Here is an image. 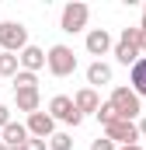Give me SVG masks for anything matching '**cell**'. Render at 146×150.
Returning a JSON list of instances; mask_svg holds the SVG:
<instances>
[{
    "instance_id": "obj_9",
    "label": "cell",
    "mask_w": 146,
    "mask_h": 150,
    "mask_svg": "<svg viewBox=\"0 0 146 150\" xmlns=\"http://www.w3.org/2000/svg\"><path fill=\"white\" fill-rule=\"evenodd\" d=\"M25 126H28V133H32L35 140H52V136H56V119H52L49 112L28 115V122H25Z\"/></svg>"
},
{
    "instance_id": "obj_23",
    "label": "cell",
    "mask_w": 146,
    "mask_h": 150,
    "mask_svg": "<svg viewBox=\"0 0 146 150\" xmlns=\"http://www.w3.org/2000/svg\"><path fill=\"white\" fill-rule=\"evenodd\" d=\"M139 133H143V140H146V115L139 119Z\"/></svg>"
},
{
    "instance_id": "obj_3",
    "label": "cell",
    "mask_w": 146,
    "mask_h": 150,
    "mask_svg": "<svg viewBox=\"0 0 146 150\" xmlns=\"http://www.w3.org/2000/svg\"><path fill=\"white\" fill-rule=\"evenodd\" d=\"M32 42H28V28L21 21H0V49L4 52H25Z\"/></svg>"
},
{
    "instance_id": "obj_2",
    "label": "cell",
    "mask_w": 146,
    "mask_h": 150,
    "mask_svg": "<svg viewBox=\"0 0 146 150\" xmlns=\"http://www.w3.org/2000/svg\"><path fill=\"white\" fill-rule=\"evenodd\" d=\"M115 59L122 67H129V70L143 59V52H139V25L136 28H122V35L115 42Z\"/></svg>"
},
{
    "instance_id": "obj_1",
    "label": "cell",
    "mask_w": 146,
    "mask_h": 150,
    "mask_svg": "<svg viewBox=\"0 0 146 150\" xmlns=\"http://www.w3.org/2000/svg\"><path fill=\"white\" fill-rule=\"evenodd\" d=\"M108 101L115 105L118 119H125V122H136V119H143V98H139L132 87H115Z\"/></svg>"
},
{
    "instance_id": "obj_7",
    "label": "cell",
    "mask_w": 146,
    "mask_h": 150,
    "mask_svg": "<svg viewBox=\"0 0 146 150\" xmlns=\"http://www.w3.org/2000/svg\"><path fill=\"white\" fill-rule=\"evenodd\" d=\"M49 115H52L56 122H66V126H80V122H84V115L73 105L70 94H56V98L49 101Z\"/></svg>"
},
{
    "instance_id": "obj_4",
    "label": "cell",
    "mask_w": 146,
    "mask_h": 150,
    "mask_svg": "<svg viewBox=\"0 0 146 150\" xmlns=\"http://www.w3.org/2000/svg\"><path fill=\"white\" fill-rule=\"evenodd\" d=\"M52 77H70L77 70V52H73L70 45H63V42H56V45H49V67H45Z\"/></svg>"
},
{
    "instance_id": "obj_21",
    "label": "cell",
    "mask_w": 146,
    "mask_h": 150,
    "mask_svg": "<svg viewBox=\"0 0 146 150\" xmlns=\"http://www.w3.org/2000/svg\"><path fill=\"white\" fill-rule=\"evenodd\" d=\"M11 122H14V119H11V108H7V105L0 101V133H4V129H7Z\"/></svg>"
},
{
    "instance_id": "obj_8",
    "label": "cell",
    "mask_w": 146,
    "mask_h": 150,
    "mask_svg": "<svg viewBox=\"0 0 146 150\" xmlns=\"http://www.w3.org/2000/svg\"><path fill=\"white\" fill-rule=\"evenodd\" d=\"M84 45H87V52L91 56H108V52H115V38H111L108 28H91L87 32V38H84Z\"/></svg>"
},
{
    "instance_id": "obj_5",
    "label": "cell",
    "mask_w": 146,
    "mask_h": 150,
    "mask_svg": "<svg viewBox=\"0 0 146 150\" xmlns=\"http://www.w3.org/2000/svg\"><path fill=\"white\" fill-rule=\"evenodd\" d=\"M87 18H91V7H87V4H80V0H73V4L63 7L59 28H63L66 35H77V32H84V28H87Z\"/></svg>"
},
{
    "instance_id": "obj_10",
    "label": "cell",
    "mask_w": 146,
    "mask_h": 150,
    "mask_svg": "<svg viewBox=\"0 0 146 150\" xmlns=\"http://www.w3.org/2000/svg\"><path fill=\"white\" fill-rule=\"evenodd\" d=\"M73 105L80 108V115H98V108H101L105 101L98 98V91H94V87H80V91L73 94Z\"/></svg>"
},
{
    "instance_id": "obj_15",
    "label": "cell",
    "mask_w": 146,
    "mask_h": 150,
    "mask_svg": "<svg viewBox=\"0 0 146 150\" xmlns=\"http://www.w3.org/2000/svg\"><path fill=\"white\" fill-rule=\"evenodd\" d=\"M129 80H132V91H136L139 98H146V56L129 70Z\"/></svg>"
},
{
    "instance_id": "obj_17",
    "label": "cell",
    "mask_w": 146,
    "mask_h": 150,
    "mask_svg": "<svg viewBox=\"0 0 146 150\" xmlns=\"http://www.w3.org/2000/svg\"><path fill=\"white\" fill-rule=\"evenodd\" d=\"M14 91H38V77L28 74V70H21V74L14 77Z\"/></svg>"
},
{
    "instance_id": "obj_16",
    "label": "cell",
    "mask_w": 146,
    "mask_h": 150,
    "mask_svg": "<svg viewBox=\"0 0 146 150\" xmlns=\"http://www.w3.org/2000/svg\"><path fill=\"white\" fill-rule=\"evenodd\" d=\"M21 74V59H18V52H0V77H14Z\"/></svg>"
},
{
    "instance_id": "obj_19",
    "label": "cell",
    "mask_w": 146,
    "mask_h": 150,
    "mask_svg": "<svg viewBox=\"0 0 146 150\" xmlns=\"http://www.w3.org/2000/svg\"><path fill=\"white\" fill-rule=\"evenodd\" d=\"M49 150H73V136L70 133H56L49 140Z\"/></svg>"
},
{
    "instance_id": "obj_26",
    "label": "cell",
    "mask_w": 146,
    "mask_h": 150,
    "mask_svg": "<svg viewBox=\"0 0 146 150\" xmlns=\"http://www.w3.org/2000/svg\"><path fill=\"white\" fill-rule=\"evenodd\" d=\"M139 28H146V14H143V25H139Z\"/></svg>"
},
{
    "instance_id": "obj_13",
    "label": "cell",
    "mask_w": 146,
    "mask_h": 150,
    "mask_svg": "<svg viewBox=\"0 0 146 150\" xmlns=\"http://www.w3.org/2000/svg\"><path fill=\"white\" fill-rule=\"evenodd\" d=\"M105 84H111V67L105 63V59H94L91 67H87V87H105Z\"/></svg>"
},
{
    "instance_id": "obj_12",
    "label": "cell",
    "mask_w": 146,
    "mask_h": 150,
    "mask_svg": "<svg viewBox=\"0 0 146 150\" xmlns=\"http://www.w3.org/2000/svg\"><path fill=\"white\" fill-rule=\"evenodd\" d=\"M0 140H4L11 150H21L28 140H32V133H28V126H25V122H11V126L0 133Z\"/></svg>"
},
{
    "instance_id": "obj_22",
    "label": "cell",
    "mask_w": 146,
    "mask_h": 150,
    "mask_svg": "<svg viewBox=\"0 0 146 150\" xmlns=\"http://www.w3.org/2000/svg\"><path fill=\"white\" fill-rule=\"evenodd\" d=\"M45 147H49V140H35V136H32V140H28L21 150H45Z\"/></svg>"
},
{
    "instance_id": "obj_24",
    "label": "cell",
    "mask_w": 146,
    "mask_h": 150,
    "mask_svg": "<svg viewBox=\"0 0 146 150\" xmlns=\"http://www.w3.org/2000/svg\"><path fill=\"white\" fill-rule=\"evenodd\" d=\"M118 150H143V147H139V143H136V147H118Z\"/></svg>"
},
{
    "instance_id": "obj_25",
    "label": "cell",
    "mask_w": 146,
    "mask_h": 150,
    "mask_svg": "<svg viewBox=\"0 0 146 150\" xmlns=\"http://www.w3.org/2000/svg\"><path fill=\"white\" fill-rule=\"evenodd\" d=\"M0 150H7V143H4V140H0Z\"/></svg>"
},
{
    "instance_id": "obj_11",
    "label": "cell",
    "mask_w": 146,
    "mask_h": 150,
    "mask_svg": "<svg viewBox=\"0 0 146 150\" xmlns=\"http://www.w3.org/2000/svg\"><path fill=\"white\" fill-rule=\"evenodd\" d=\"M18 59H21V70H28V74H38L42 67H49V52L38 49V45H28Z\"/></svg>"
},
{
    "instance_id": "obj_14",
    "label": "cell",
    "mask_w": 146,
    "mask_h": 150,
    "mask_svg": "<svg viewBox=\"0 0 146 150\" xmlns=\"http://www.w3.org/2000/svg\"><path fill=\"white\" fill-rule=\"evenodd\" d=\"M14 105H18V112L35 115V112H42V94L38 91H14Z\"/></svg>"
},
{
    "instance_id": "obj_18",
    "label": "cell",
    "mask_w": 146,
    "mask_h": 150,
    "mask_svg": "<svg viewBox=\"0 0 146 150\" xmlns=\"http://www.w3.org/2000/svg\"><path fill=\"white\" fill-rule=\"evenodd\" d=\"M98 122H101L105 129H108L111 122H118V112H115V105H111V101H105V105L98 108Z\"/></svg>"
},
{
    "instance_id": "obj_28",
    "label": "cell",
    "mask_w": 146,
    "mask_h": 150,
    "mask_svg": "<svg viewBox=\"0 0 146 150\" xmlns=\"http://www.w3.org/2000/svg\"><path fill=\"white\" fill-rule=\"evenodd\" d=\"M7 150H11V147H7Z\"/></svg>"
},
{
    "instance_id": "obj_20",
    "label": "cell",
    "mask_w": 146,
    "mask_h": 150,
    "mask_svg": "<svg viewBox=\"0 0 146 150\" xmlns=\"http://www.w3.org/2000/svg\"><path fill=\"white\" fill-rule=\"evenodd\" d=\"M91 150H118V143H111L108 136H98V140H91Z\"/></svg>"
},
{
    "instance_id": "obj_27",
    "label": "cell",
    "mask_w": 146,
    "mask_h": 150,
    "mask_svg": "<svg viewBox=\"0 0 146 150\" xmlns=\"http://www.w3.org/2000/svg\"><path fill=\"white\" fill-rule=\"evenodd\" d=\"M143 14H146V4H143Z\"/></svg>"
},
{
    "instance_id": "obj_6",
    "label": "cell",
    "mask_w": 146,
    "mask_h": 150,
    "mask_svg": "<svg viewBox=\"0 0 146 150\" xmlns=\"http://www.w3.org/2000/svg\"><path fill=\"white\" fill-rule=\"evenodd\" d=\"M105 136H108L111 143H118V147H136V143L143 140V133H139V122H125V119L111 122L108 129H105Z\"/></svg>"
}]
</instances>
